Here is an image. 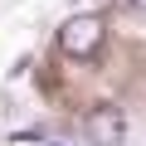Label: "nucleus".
Wrapping results in <instances>:
<instances>
[{
    "mask_svg": "<svg viewBox=\"0 0 146 146\" xmlns=\"http://www.w3.org/2000/svg\"><path fill=\"white\" fill-rule=\"evenodd\" d=\"M83 136H88L93 146H122V136H127V117H122L117 107H93V112L83 117Z\"/></svg>",
    "mask_w": 146,
    "mask_h": 146,
    "instance_id": "obj_2",
    "label": "nucleus"
},
{
    "mask_svg": "<svg viewBox=\"0 0 146 146\" xmlns=\"http://www.w3.org/2000/svg\"><path fill=\"white\" fill-rule=\"evenodd\" d=\"M102 49V20L98 15H73L58 25V54L68 58H93Z\"/></svg>",
    "mask_w": 146,
    "mask_h": 146,
    "instance_id": "obj_1",
    "label": "nucleus"
},
{
    "mask_svg": "<svg viewBox=\"0 0 146 146\" xmlns=\"http://www.w3.org/2000/svg\"><path fill=\"white\" fill-rule=\"evenodd\" d=\"M127 5H131V10H141V15H146V0H127Z\"/></svg>",
    "mask_w": 146,
    "mask_h": 146,
    "instance_id": "obj_3",
    "label": "nucleus"
}]
</instances>
